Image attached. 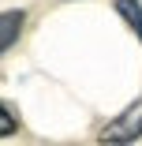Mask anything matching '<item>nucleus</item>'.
I'll return each instance as SVG.
<instances>
[{
	"mask_svg": "<svg viewBox=\"0 0 142 146\" xmlns=\"http://www.w3.org/2000/svg\"><path fill=\"white\" fill-rule=\"evenodd\" d=\"M112 8H116V15L131 26V34L142 41V0H112Z\"/></svg>",
	"mask_w": 142,
	"mask_h": 146,
	"instance_id": "7ed1b4c3",
	"label": "nucleus"
},
{
	"mask_svg": "<svg viewBox=\"0 0 142 146\" xmlns=\"http://www.w3.org/2000/svg\"><path fill=\"white\" fill-rule=\"evenodd\" d=\"M97 139L101 142H135V139H142V98L131 101L120 116H112L97 131Z\"/></svg>",
	"mask_w": 142,
	"mask_h": 146,
	"instance_id": "f257e3e1",
	"label": "nucleus"
},
{
	"mask_svg": "<svg viewBox=\"0 0 142 146\" xmlns=\"http://www.w3.org/2000/svg\"><path fill=\"white\" fill-rule=\"evenodd\" d=\"M19 131V116H15V109L8 105V101H0V139H8V135H15Z\"/></svg>",
	"mask_w": 142,
	"mask_h": 146,
	"instance_id": "20e7f679",
	"label": "nucleus"
},
{
	"mask_svg": "<svg viewBox=\"0 0 142 146\" xmlns=\"http://www.w3.org/2000/svg\"><path fill=\"white\" fill-rule=\"evenodd\" d=\"M22 26H26V11L22 8H11V11H0V52H8L19 34H22Z\"/></svg>",
	"mask_w": 142,
	"mask_h": 146,
	"instance_id": "f03ea898",
	"label": "nucleus"
}]
</instances>
